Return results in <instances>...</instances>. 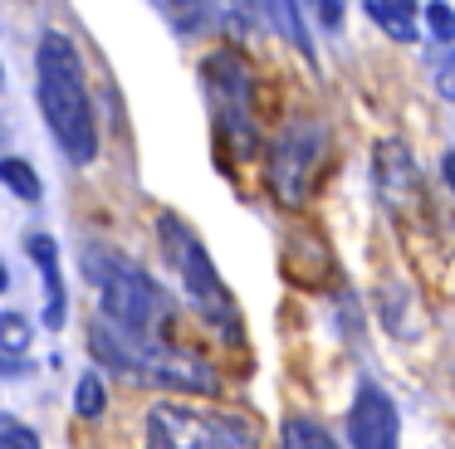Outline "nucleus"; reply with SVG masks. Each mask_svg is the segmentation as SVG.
<instances>
[{"label":"nucleus","instance_id":"f3484780","mask_svg":"<svg viewBox=\"0 0 455 449\" xmlns=\"http://www.w3.org/2000/svg\"><path fill=\"white\" fill-rule=\"evenodd\" d=\"M0 445L5 449H40V435L25 429L20 420H0Z\"/></svg>","mask_w":455,"mask_h":449},{"label":"nucleus","instance_id":"2eb2a0df","mask_svg":"<svg viewBox=\"0 0 455 449\" xmlns=\"http://www.w3.org/2000/svg\"><path fill=\"white\" fill-rule=\"evenodd\" d=\"M162 5H167V15L177 20L181 29L206 25V15H211V0H162Z\"/></svg>","mask_w":455,"mask_h":449},{"label":"nucleus","instance_id":"412c9836","mask_svg":"<svg viewBox=\"0 0 455 449\" xmlns=\"http://www.w3.org/2000/svg\"><path fill=\"white\" fill-rule=\"evenodd\" d=\"M230 5H235V10H245V15H255V10H259V0H230Z\"/></svg>","mask_w":455,"mask_h":449},{"label":"nucleus","instance_id":"6ab92c4d","mask_svg":"<svg viewBox=\"0 0 455 449\" xmlns=\"http://www.w3.org/2000/svg\"><path fill=\"white\" fill-rule=\"evenodd\" d=\"M308 5H314V15H318V25H323V29H343L347 0H308Z\"/></svg>","mask_w":455,"mask_h":449},{"label":"nucleus","instance_id":"dca6fc26","mask_svg":"<svg viewBox=\"0 0 455 449\" xmlns=\"http://www.w3.org/2000/svg\"><path fill=\"white\" fill-rule=\"evenodd\" d=\"M426 25H431V35L441 39V44H451L455 39V10L445 5V0H435V5H426Z\"/></svg>","mask_w":455,"mask_h":449},{"label":"nucleus","instance_id":"f03ea898","mask_svg":"<svg viewBox=\"0 0 455 449\" xmlns=\"http://www.w3.org/2000/svg\"><path fill=\"white\" fill-rule=\"evenodd\" d=\"M84 273L99 288L103 318L118 322L132 337H157V322L167 318V298H162L148 269H138L132 259H123L113 249H84Z\"/></svg>","mask_w":455,"mask_h":449},{"label":"nucleus","instance_id":"39448f33","mask_svg":"<svg viewBox=\"0 0 455 449\" xmlns=\"http://www.w3.org/2000/svg\"><path fill=\"white\" fill-rule=\"evenodd\" d=\"M323 152H328V127L318 117H289L284 132L275 137V152H269V191H275L279 205L304 201Z\"/></svg>","mask_w":455,"mask_h":449},{"label":"nucleus","instance_id":"ddd939ff","mask_svg":"<svg viewBox=\"0 0 455 449\" xmlns=\"http://www.w3.org/2000/svg\"><path fill=\"white\" fill-rule=\"evenodd\" d=\"M108 410V386H103L99 371H84L79 386H74V415L79 420H99Z\"/></svg>","mask_w":455,"mask_h":449},{"label":"nucleus","instance_id":"9d476101","mask_svg":"<svg viewBox=\"0 0 455 449\" xmlns=\"http://www.w3.org/2000/svg\"><path fill=\"white\" fill-rule=\"evenodd\" d=\"M367 20H372L387 39H396V44L421 39V25H416V20H421V5H416V0H367Z\"/></svg>","mask_w":455,"mask_h":449},{"label":"nucleus","instance_id":"9b49d317","mask_svg":"<svg viewBox=\"0 0 455 449\" xmlns=\"http://www.w3.org/2000/svg\"><path fill=\"white\" fill-rule=\"evenodd\" d=\"M0 185L15 195V201H25V205H35L44 195V181H40V171H35L25 156H0Z\"/></svg>","mask_w":455,"mask_h":449},{"label":"nucleus","instance_id":"f257e3e1","mask_svg":"<svg viewBox=\"0 0 455 449\" xmlns=\"http://www.w3.org/2000/svg\"><path fill=\"white\" fill-rule=\"evenodd\" d=\"M35 98L50 122L54 142L64 146L69 161H93L99 156V117L89 103V83H84V59L79 44L60 29H44L40 49H35Z\"/></svg>","mask_w":455,"mask_h":449},{"label":"nucleus","instance_id":"6e6552de","mask_svg":"<svg viewBox=\"0 0 455 449\" xmlns=\"http://www.w3.org/2000/svg\"><path fill=\"white\" fill-rule=\"evenodd\" d=\"M25 254L40 264V279H44V327L60 332L64 318H69V293H64V273H60V244H54V234L30 230L25 234Z\"/></svg>","mask_w":455,"mask_h":449},{"label":"nucleus","instance_id":"423d86ee","mask_svg":"<svg viewBox=\"0 0 455 449\" xmlns=\"http://www.w3.org/2000/svg\"><path fill=\"white\" fill-rule=\"evenodd\" d=\"M206 83H211V93H216V107H220L226 132L250 152V146H255V113H250L255 74H250V64L235 54V49H216V54L206 59Z\"/></svg>","mask_w":455,"mask_h":449},{"label":"nucleus","instance_id":"4be33fe9","mask_svg":"<svg viewBox=\"0 0 455 449\" xmlns=\"http://www.w3.org/2000/svg\"><path fill=\"white\" fill-rule=\"evenodd\" d=\"M11 288V273H5V259H0V293Z\"/></svg>","mask_w":455,"mask_h":449},{"label":"nucleus","instance_id":"0eeeda50","mask_svg":"<svg viewBox=\"0 0 455 449\" xmlns=\"http://www.w3.org/2000/svg\"><path fill=\"white\" fill-rule=\"evenodd\" d=\"M347 439H353V449H396V439H402L392 396L372 381H363L347 406Z\"/></svg>","mask_w":455,"mask_h":449},{"label":"nucleus","instance_id":"a211bd4d","mask_svg":"<svg viewBox=\"0 0 455 449\" xmlns=\"http://www.w3.org/2000/svg\"><path fill=\"white\" fill-rule=\"evenodd\" d=\"M435 93L455 103V49H451V44H445L441 59H435Z\"/></svg>","mask_w":455,"mask_h":449},{"label":"nucleus","instance_id":"5701e85b","mask_svg":"<svg viewBox=\"0 0 455 449\" xmlns=\"http://www.w3.org/2000/svg\"><path fill=\"white\" fill-rule=\"evenodd\" d=\"M0 83H5V68H0Z\"/></svg>","mask_w":455,"mask_h":449},{"label":"nucleus","instance_id":"aec40b11","mask_svg":"<svg viewBox=\"0 0 455 449\" xmlns=\"http://www.w3.org/2000/svg\"><path fill=\"white\" fill-rule=\"evenodd\" d=\"M441 171H445V181H451V191H455V152H445V161H441Z\"/></svg>","mask_w":455,"mask_h":449},{"label":"nucleus","instance_id":"b1692460","mask_svg":"<svg viewBox=\"0 0 455 449\" xmlns=\"http://www.w3.org/2000/svg\"><path fill=\"white\" fill-rule=\"evenodd\" d=\"M0 449H5V445H0Z\"/></svg>","mask_w":455,"mask_h":449},{"label":"nucleus","instance_id":"4468645a","mask_svg":"<svg viewBox=\"0 0 455 449\" xmlns=\"http://www.w3.org/2000/svg\"><path fill=\"white\" fill-rule=\"evenodd\" d=\"M35 342V322L25 312H0V357H25Z\"/></svg>","mask_w":455,"mask_h":449},{"label":"nucleus","instance_id":"f8f14e48","mask_svg":"<svg viewBox=\"0 0 455 449\" xmlns=\"http://www.w3.org/2000/svg\"><path fill=\"white\" fill-rule=\"evenodd\" d=\"M284 449H343L333 435H328L318 420L308 415H289L284 420Z\"/></svg>","mask_w":455,"mask_h":449},{"label":"nucleus","instance_id":"7ed1b4c3","mask_svg":"<svg viewBox=\"0 0 455 449\" xmlns=\"http://www.w3.org/2000/svg\"><path fill=\"white\" fill-rule=\"evenodd\" d=\"M142 425H148V449H259L255 425L230 410L157 400Z\"/></svg>","mask_w":455,"mask_h":449},{"label":"nucleus","instance_id":"1a4fd4ad","mask_svg":"<svg viewBox=\"0 0 455 449\" xmlns=\"http://www.w3.org/2000/svg\"><path fill=\"white\" fill-rule=\"evenodd\" d=\"M372 171H377V191H382V201L402 215V201H406V195H416V161H411V152H402L396 142H382L372 152Z\"/></svg>","mask_w":455,"mask_h":449},{"label":"nucleus","instance_id":"20e7f679","mask_svg":"<svg viewBox=\"0 0 455 449\" xmlns=\"http://www.w3.org/2000/svg\"><path fill=\"white\" fill-rule=\"evenodd\" d=\"M157 224H162V249H167V264L177 269L187 298L196 303L211 322H226V327H230V322H235V303H230V293H226V283H220L216 264H211L206 244H201L196 234L177 220V215H162Z\"/></svg>","mask_w":455,"mask_h":449}]
</instances>
